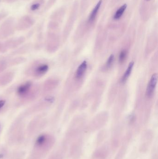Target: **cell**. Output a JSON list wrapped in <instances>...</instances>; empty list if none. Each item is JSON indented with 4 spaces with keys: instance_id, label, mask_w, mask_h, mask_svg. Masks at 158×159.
I'll return each mask as SVG.
<instances>
[{
    "instance_id": "9c48e42d",
    "label": "cell",
    "mask_w": 158,
    "mask_h": 159,
    "mask_svg": "<svg viewBox=\"0 0 158 159\" xmlns=\"http://www.w3.org/2000/svg\"><path fill=\"white\" fill-rule=\"evenodd\" d=\"M45 0H33L27 7V11L30 15L41 13L44 9Z\"/></svg>"
},
{
    "instance_id": "ba28073f",
    "label": "cell",
    "mask_w": 158,
    "mask_h": 159,
    "mask_svg": "<svg viewBox=\"0 0 158 159\" xmlns=\"http://www.w3.org/2000/svg\"><path fill=\"white\" fill-rule=\"evenodd\" d=\"M35 18L31 15H24L16 22V30L21 31L28 30L35 24Z\"/></svg>"
},
{
    "instance_id": "d6986e66",
    "label": "cell",
    "mask_w": 158,
    "mask_h": 159,
    "mask_svg": "<svg viewBox=\"0 0 158 159\" xmlns=\"http://www.w3.org/2000/svg\"><path fill=\"white\" fill-rule=\"evenodd\" d=\"M26 59L22 57H17L8 61L9 66L18 65L26 61Z\"/></svg>"
},
{
    "instance_id": "ac0fdd59",
    "label": "cell",
    "mask_w": 158,
    "mask_h": 159,
    "mask_svg": "<svg viewBox=\"0 0 158 159\" xmlns=\"http://www.w3.org/2000/svg\"><path fill=\"white\" fill-rule=\"evenodd\" d=\"M9 151L6 144L0 145V159H7Z\"/></svg>"
},
{
    "instance_id": "5b68a950",
    "label": "cell",
    "mask_w": 158,
    "mask_h": 159,
    "mask_svg": "<svg viewBox=\"0 0 158 159\" xmlns=\"http://www.w3.org/2000/svg\"><path fill=\"white\" fill-rule=\"evenodd\" d=\"M48 63L43 60L34 61L26 69L25 74L28 76L38 79L45 75L49 70Z\"/></svg>"
},
{
    "instance_id": "5bb4252c",
    "label": "cell",
    "mask_w": 158,
    "mask_h": 159,
    "mask_svg": "<svg viewBox=\"0 0 158 159\" xmlns=\"http://www.w3.org/2000/svg\"><path fill=\"white\" fill-rule=\"evenodd\" d=\"M26 157V151L18 149L9 152L7 159H25Z\"/></svg>"
},
{
    "instance_id": "7402d4cb",
    "label": "cell",
    "mask_w": 158,
    "mask_h": 159,
    "mask_svg": "<svg viewBox=\"0 0 158 159\" xmlns=\"http://www.w3.org/2000/svg\"><path fill=\"white\" fill-rule=\"evenodd\" d=\"M114 61V56L113 55H111L109 56V58L108 59L107 62H106L105 65V69H109L111 67Z\"/></svg>"
},
{
    "instance_id": "4316f807",
    "label": "cell",
    "mask_w": 158,
    "mask_h": 159,
    "mask_svg": "<svg viewBox=\"0 0 158 159\" xmlns=\"http://www.w3.org/2000/svg\"><path fill=\"white\" fill-rule=\"evenodd\" d=\"M7 50L5 46L4 43L0 42V52L1 53H4V52H6Z\"/></svg>"
},
{
    "instance_id": "484cf974",
    "label": "cell",
    "mask_w": 158,
    "mask_h": 159,
    "mask_svg": "<svg viewBox=\"0 0 158 159\" xmlns=\"http://www.w3.org/2000/svg\"><path fill=\"white\" fill-rule=\"evenodd\" d=\"M7 13L6 11L0 12V23L7 17Z\"/></svg>"
},
{
    "instance_id": "83f0119b",
    "label": "cell",
    "mask_w": 158,
    "mask_h": 159,
    "mask_svg": "<svg viewBox=\"0 0 158 159\" xmlns=\"http://www.w3.org/2000/svg\"><path fill=\"white\" fill-rule=\"evenodd\" d=\"M1 1L6 3H13L16 2L17 0H1Z\"/></svg>"
},
{
    "instance_id": "8992f818",
    "label": "cell",
    "mask_w": 158,
    "mask_h": 159,
    "mask_svg": "<svg viewBox=\"0 0 158 159\" xmlns=\"http://www.w3.org/2000/svg\"><path fill=\"white\" fill-rule=\"evenodd\" d=\"M55 98L52 95H47L41 98V100L35 103L28 108L25 112L24 116H30L32 114L41 112L52 104L54 102Z\"/></svg>"
},
{
    "instance_id": "52a82bcc",
    "label": "cell",
    "mask_w": 158,
    "mask_h": 159,
    "mask_svg": "<svg viewBox=\"0 0 158 159\" xmlns=\"http://www.w3.org/2000/svg\"><path fill=\"white\" fill-rule=\"evenodd\" d=\"M15 23L12 17L4 20L0 25V40L7 39L14 34L16 30Z\"/></svg>"
},
{
    "instance_id": "f546056e",
    "label": "cell",
    "mask_w": 158,
    "mask_h": 159,
    "mask_svg": "<svg viewBox=\"0 0 158 159\" xmlns=\"http://www.w3.org/2000/svg\"><path fill=\"white\" fill-rule=\"evenodd\" d=\"M1 0H0V2H1Z\"/></svg>"
},
{
    "instance_id": "d4e9b609",
    "label": "cell",
    "mask_w": 158,
    "mask_h": 159,
    "mask_svg": "<svg viewBox=\"0 0 158 159\" xmlns=\"http://www.w3.org/2000/svg\"><path fill=\"white\" fill-rule=\"evenodd\" d=\"M19 50H17V51H15L14 52V55H15V54H20V53H24V51H27L28 50V46L25 45L23 46V47L21 48Z\"/></svg>"
},
{
    "instance_id": "30bf717a",
    "label": "cell",
    "mask_w": 158,
    "mask_h": 159,
    "mask_svg": "<svg viewBox=\"0 0 158 159\" xmlns=\"http://www.w3.org/2000/svg\"><path fill=\"white\" fill-rule=\"evenodd\" d=\"M26 41V39L23 36L11 38L6 41L4 44L6 49H13L19 46Z\"/></svg>"
},
{
    "instance_id": "e0dca14e",
    "label": "cell",
    "mask_w": 158,
    "mask_h": 159,
    "mask_svg": "<svg viewBox=\"0 0 158 159\" xmlns=\"http://www.w3.org/2000/svg\"><path fill=\"white\" fill-rule=\"evenodd\" d=\"M102 0H100L98 2L96 6L95 7L92 12H91L89 18V21L90 22H92L94 20L96 15H97V13H98V10H99L100 6H101V4H102Z\"/></svg>"
},
{
    "instance_id": "ffe728a7",
    "label": "cell",
    "mask_w": 158,
    "mask_h": 159,
    "mask_svg": "<svg viewBox=\"0 0 158 159\" xmlns=\"http://www.w3.org/2000/svg\"><path fill=\"white\" fill-rule=\"evenodd\" d=\"M127 5L126 4H124L122 6L117 10L116 13H115V16H114V19L115 20H118L122 16L125 10L127 8Z\"/></svg>"
},
{
    "instance_id": "2e32d148",
    "label": "cell",
    "mask_w": 158,
    "mask_h": 159,
    "mask_svg": "<svg viewBox=\"0 0 158 159\" xmlns=\"http://www.w3.org/2000/svg\"><path fill=\"white\" fill-rule=\"evenodd\" d=\"M134 66V62L133 61H131V62H130L127 70H126V71L125 72L124 75L122 76V78L121 79V82L124 83L127 81L128 78H129L130 75L131 74Z\"/></svg>"
},
{
    "instance_id": "7c38bea8",
    "label": "cell",
    "mask_w": 158,
    "mask_h": 159,
    "mask_svg": "<svg viewBox=\"0 0 158 159\" xmlns=\"http://www.w3.org/2000/svg\"><path fill=\"white\" fill-rule=\"evenodd\" d=\"M15 77V74L12 72H7L0 75V87L6 86L12 82Z\"/></svg>"
},
{
    "instance_id": "cb8c5ba5",
    "label": "cell",
    "mask_w": 158,
    "mask_h": 159,
    "mask_svg": "<svg viewBox=\"0 0 158 159\" xmlns=\"http://www.w3.org/2000/svg\"><path fill=\"white\" fill-rule=\"evenodd\" d=\"M7 101L6 99H0V113L2 112V110L4 109L5 107L6 106Z\"/></svg>"
},
{
    "instance_id": "44dd1931",
    "label": "cell",
    "mask_w": 158,
    "mask_h": 159,
    "mask_svg": "<svg viewBox=\"0 0 158 159\" xmlns=\"http://www.w3.org/2000/svg\"><path fill=\"white\" fill-rule=\"evenodd\" d=\"M9 66L8 61L5 58H0V73H2Z\"/></svg>"
},
{
    "instance_id": "603a6c76",
    "label": "cell",
    "mask_w": 158,
    "mask_h": 159,
    "mask_svg": "<svg viewBox=\"0 0 158 159\" xmlns=\"http://www.w3.org/2000/svg\"><path fill=\"white\" fill-rule=\"evenodd\" d=\"M127 51L126 50H123L120 52L119 56V61L120 63H122L125 60L126 57H127Z\"/></svg>"
},
{
    "instance_id": "6da1fadb",
    "label": "cell",
    "mask_w": 158,
    "mask_h": 159,
    "mask_svg": "<svg viewBox=\"0 0 158 159\" xmlns=\"http://www.w3.org/2000/svg\"><path fill=\"white\" fill-rule=\"evenodd\" d=\"M55 143L54 136L47 132L41 133L33 139L31 149L25 159H45Z\"/></svg>"
},
{
    "instance_id": "9a60e30c",
    "label": "cell",
    "mask_w": 158,
    "mask_h": 159,
    "mask_svg": "<svg viewBox=\"0 0 158 159\" xmlns=\"http://www.w3.org/2000/svg\"><path fill=\"white\" fill-rule=\"evenodd\" d=\"M87 68V62L85 61H84L78 67V69L75 73V77L78 79H81L86 72Z\"/></svg>"
},
{
    "instance_id": "8fae6325",
    "label": "cell",
    "mask_w": 158,
    "mask_h": 159,
    "mask_svg": "<svg viewBox=\"0 0 158 159\" xmlns=\"http://www.w3.org/2000/svg\"><path fill=\"white\" fill-rule=\"evenodd\" d=\"M158 81V75L157 74H154L152 75L148 82V85L146 89V94L148 98H150L153 96Z\"/></svg>"
},
{
    "instance_id": "3957f363",
    "label": "cell",
    "mask_w": 158,
    "mask_h": 159,
    "mask_svg": "<svg viewBox=\"0 0 158 159\" xmlns=\"http://www.w3.org/2000/svg\"><path fill=\"white\" fill-rule=\"evenodd\" d=\"M18 102L24 104L32 102L41 93V87L32 81H26L19 85L15 92Z\"/></svg>"
},
{
    "instance_id": "f1b7e54d",
    "label": "cell",
    "mask_w": 158,
    "mask_h": 159,
    "mask_svg": "<svg viewBox=\"0 0 158 159\" xmlns=\"http://www.w3.org/2000/svg\"><path fill=\"white\" fill-rule=\"evenodd\" d=\"M2 125H1V123H0V136H1V132H2Z\"/></svg>"
},
{
    "instance_id": "7a4b0ae2",
    "label": "cell",
    "mask_w": 158,
    "mask_h": 159,
    "mask_svg": "<svg viewBox=\"0 0 158 159\" xmlns=\"http://www.w3.org/2000/svg\"><path fill=\"white\" fill-rule=\"evenodd\" d=\"M26 127L22 118L15 120L7 131L6 145L8 148H16L26 144Z\"/></svg>"
},
{
    "instance_id": "277c9868",
    "label": "cell",
    "mask_w": 158,
    "mask_h": 159,
    "mask_svg": "<svg viewBox=\"0 0 158 159\" xmlns=\"http://www.w3.org/2000/svg\"><path fill=\"white\" fill-rule=\"evenodd\" d=\"M46 125L47 120L43 115H39L32 120L26 127V144L43 132Z\"/></svg>"
},
{
    "instance_id": "4fadbf2b",
    "label": "cell",
    "mask_w": 158,
    "mask_h": 159,
    "mask_svg": "<svg viewBox=\"0 0 158 159\" xmlns=\"http://www.w3.org/2000/svg\"><path fill=\"white\" fill-rule=\"evenodd\" d=\"M56 84H57V82L55 80L52 79L47 80L41 87V93L43 95V94L50 91L54 88Z\"/></svg>"
}]
</instances>
